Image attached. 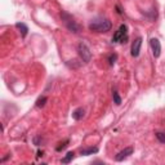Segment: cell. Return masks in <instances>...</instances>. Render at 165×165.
<instances>
[{"label":"cell","instance_id":"obj_11","mask_svg":"<svg viewBox=\"0 0 165 165\" xmlns=\"http://www.w3.org/2000/svg\"><path fill=\"white\" fill-rule=\"evenodd\" d=\"M72 159H74V152H72V151H70V152H67V154H66V156H65V158L62 159L61 161L63 163V164H68V163L71 161Z\"/></svg>","mask_w":165,"mask_h":165},{"label":"cell","instance_id":"obj_7","mask_svg":"<svg viewBox=\"0 0 165 165\" xmlns=\"http://www.w3.org/2000/svg\"><path fill=\"white\" fill-rule=\"evenodd\" d=\"M141 45H142V37H137L132 44V56L138 57L141 52Z\"/></svg>","mask_w":165,"mask_h":165},{"label":"cell","instance_id":"obj_12","mask_svg":"<svg viewBox=\"0 0 165 165\" xmlns=\"http://www.w3.org/2000/svg\"><path fill=\"white\" fill-rule=\"evenodd\" d=\"M155 136H156V138H158V141L160 143H165V133L164 132H158Z\"/></svg>","mask_w":165,"mask_h":165},{"label":"cell","instance_id":"obj_2","mask_svg":"<svg viewBox=\"0 0 165 165\" xmlns=\"http://www.w3.org/2000/svg\"><path fill=\"white\" fill-rule=\"evenodd\" d=\"M61 17H62V21H63V23L66 25V27H67L68 31H71V33H74V34H79L80 31H81L80 25H79V23H76V21L74 20L72 15H70L66 12H62Z\"/></svg>","mask_w":165,"mask_h":165},{"label":"cell","instance_id":"obj_9","mask_svg":"<svg viewBox=\"0 0 165 165\" xmlns=\"http://www.w3.org/2000/svg\"><path fill=\"white\" fill-rule=\"evenodd\" d=\"M15 27H17L18 30H20V33H21V35L25 37L26 35H27V31H28V28H27V26L25 25V23H17L15 25Z\"/></svg>","mask_w":165,"mask_h":165},{"label":"cell","instance_id":"obj_14","mask_svg":"<svg viewBox=\"0 0 165 165\" xmlns=\"http://www.w3.org/2000/svg\"><path fill=\"white\" fill-rule=\"evenodd\" d=\"M112 97H114V102L115 103L119 106V105H121V98H120V96H119V93H117L116 90L112 93Z\"/></svg>","mask_w":165,"mask_h":165},{"label":"cell","instance_id":"obj_4","mask_svg":"<svg viewBox=\"0 0 165 165\" xmlns=\"http://www.w3.org/2000/svg\"><path fill=\"white\" fill-rule=\"evenodd\" d=\"M127 40H128V27L127 25H121L112 36V43H119V41L125 43Z\"/></svg>","mask_w":165,"mask_h":165},{"label":"cell","instance_id":"obj_5","mask_svg":"<svg viewBox=\"0 0 165 165\" xmlns=\"http://www.w3.org/2000/svg\"><path fill=\"white\" fill-rule=\"evenodd\" d=\"M150 45H151V49H152V54L155 58H159L160 54H161V44L159 41V39L152 37L150 40Z\"/></svg>","mask_w":165,"mask_h":165},{"label":"cell","instance_id":"obj_6","mask_svg":"<svg viewBox=\"0 0 165 165\" xmlns=\"http://www.w3.org/2000/svg\"><path fill=\"white\" fill-rule=\"evenodd\" d=\"M133 147H127V148H124L123 151H120L119 154H117L116 156H115V160L116 161H123L124 159H127V158H129V156L133 154Z\"/></svg>","mask_w":165,"mask_h":165},{"label":"cell","instance_id":"obj_15","mask_svg":"<svg viewBox=\"0 0 165 165\" xmlns=\"http://www.w3.org/2000/svg\"><path fill=\"white\" fill-rule=\"evenodd\" d=\"M116 59H117V54H111V56L108 57V62H110V65H114L115 62H116Z\"/></svg>","mask_w":165,"mask_h":165},{"label":"cell","instance_id":"obj_10","mask_svg":"<svg viewBox=\"0 0 165 165\" xmlns=\"http://www.w3.org/2000/svg\"><path fill=\"white\" fill-rule=\"evenodd\" d=\"M98 152V148L97 147H90V148H85V150H81V155L84 156H89L93 154H97Z\"/></svg>","mask_w":165,"mask_h":165},{"label":"cell","instance_id":"obj_16","mask_svg":"<svg viewBox=\"0 0 165 165\" xmlns=\"http://www.w3.org/2000/svg\"><path fill=\"white\" fill-rule=\"evenodd\" d=\"M67 143H68V141H66V142H63V143H61V146L57 147V151H61V150H63V148H66Z\"/></svg>","mask_w":165,"mask_h":165},{"label":"cell","instance_id":"obj_13","mask_svg":"<svg viewBox=\"0 0 165 165\" xmlns=\"http://www.w3.org/2000/svg\"><path fill=\"white\" fill-rule=\"evenodd\" d=\"M45 102H46V97L45 96H43V97H40L37 101H36V107H44V105H45Z\"/></svg>","mask_w":165,"mask_h":165},{"label":"cell","instance_id":"obj_8","mask_svg":"<svg viewBox=\"0 0 165 165\" xmlns=\"http://www.w3.org/2000/svg\"><path fill=\"white\" fill-rule=\"evenodd\" d=\"M84 115H85V111H84V108H81V107L76 108L75 111L72 112V117H74L75 120H81L83 117H84Z\"/></svg>","mask_w":165,"mask_h":165},{"label":"cell","instance_id":"obj_3","mask_svg":"<svg viewBox=\"0 0 165 165\" xmlns=\"http://www.w3.org/2000/svg\"><path fill=\"white\" fill-rule=\"evenodd\" d=\"M77 53H79V56H80L83 62H85V63L90 62V59H92V52L89 49V46L86 45L85 43H80L79 45H77Z\"/></svg>","mask_w":165,"mask_h":165},{"label":"cell","instance_id":"obj_1","mask_svg":"<svg viewBox=\"0 0 165 165\" xmlns=\"http://www.w3.org/2000/svg\"><path fill=\"white\" fill-rule=\"evenodd\" d=\"M89 30L94 31V33H107V31L111 30L112 23L108 18H103V17H98L96 20H93L89 23Z\"/></svg>","mask_w":165,"mask_h":165}]
</instances>
